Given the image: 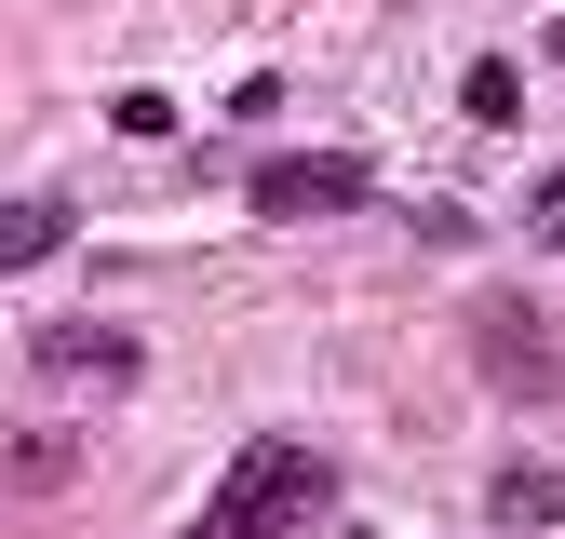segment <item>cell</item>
Masks as SVG:
<instances>
[{
  "label": "cell",
  "mask_w": 565,
  "mask_h": 539,
  "mask_svg": "<svg viewBox=\"0 0 565 539\" xmlns=\"http://www.w3.org/2000/svg\"><path fill=\"white\" fill-rule=\"evenodd\" d=\"M484 499H499V526H565V472H499V486H484Z\"/></svg>",
  "instance_id": "8992f818"
},
{
  "label": "cell",
  "mask_w": 565,
  "mask_h": 539,
  "mask_svg": "<svg viewBox=\"0 0 565 539\" xmlns=\"http://www.w3.org/2000/svg\"><path fill=\"white\" fill-rule=\"evenodd\" d=\"M67 230H82V216H67V189H28V202H0V270H41Z\"/></svg>",
  "instance_id": "5b68a950"
},
{
  "label": "cell",
  "mask_w": 565,
  "mask_h": 539,
  "mask_svg": "<svg viewBox=\"0 0 565 539\" xmlns=\"http://www.w3.org/2000/svg\"><path fill=\"white\" fill-rule=\"evenodd\" d=\"M323 499H337V458L297 432H256L230 458V486L189 512V539H297V526H323Z\"/></svg>",
  "instance_id": "6da1fadb"
},
{
  "label": "cell",
  "mask_w": 565,
  "mask_h": 539,
  "mask_svg": "<svg viewBox=\"0 0 565 539\" xmlns=\"http://www.w3.org/2000/svg\"><path fill=\"white\" fill-rule=\"evenodd\" d=\"M243 202L282 216V230H297V216H364V202H377V162H350V149H282V162L243 176Z\"/></svg>",
  "instance_id": "7a4b0ae2"
},
{
  "label": "cell",
  "mask_w": 565,
  "mask_h": 539,
  "mask_svg": "<svg viewBox=\"0 0 565 539\" xmlns=\"http://www.w3.org/2000/svg\"><path fill=\"white\" fill-rule=\"evenodd\" d=\"M108 121H121V135H175V95H149V82H135V95H108Z\"/></svg>",
  "instance_id": "9c48e42d"
},
{
  "label": "cell",
  "mask_w": 565,
  "mask_h": 539,
  "mask_svg": "<svg viewBox=\"0 0 565 539\" xmlns=\"http://www.w3.org/2000/svg\"><path fill=\"white\" fill-rule=\"evenodd\" d=\"M28 364H41V378H135V364H149V337H135V324H41Z\"/></svg>",
  "instance_id": "277c9868"
},
{
  "label": "cell",
  "mask_w": 565,
  "mask_h": 539,
  "mask_svg": "<svg viewBox=\"0 0 565 539\" xmlns=\"http://www.w3.org/2000/svg\"><path fill=\"white\" fill-rule=\"evenodd\" d=\"M471 337H484V364H499V391H525V404H552V391H565V364H552V337H539V310H525V297H484V324H471Z\"/></svg>",
  "instance_id": "3957f363"
},
{
  "label": "cell",
  "mask_w": 565,
  "mask_h": 539,
  "mask_svg": "<svg viewBox=\"0 0 565 539\" xmlns=\"http://www.w3.org/2000/svg\"><path fill=\"white\" fill-rule=\"evenodd\" d=\"M525 243H539V256H565V162L525 189Z\"/></svg>",
  "instance_id": "52a82bcc"
},
{
  "label": "cell",
  "mask_w": 565,
  "mask_h": 539,
  "mask_svg": "<svg viewBox=\"0 0 565 539\" xmlns=\"http://www.w3.org/2000/svg\"><path fill=\"white\" fill-rule=\"evenodd\" d=\"M539 54H565V28H552V41H539Z\"/></svg>",
  "instance_id": "30bf717a"
},
{
  "label": "cell",
  "mask_w": 565,
  "mask_h": 539,
  "mask_svg": "<svg viewBox=\"0 0 565 539\" xmlns=\"http://www.w3.org/2000/svg\"><path fill=\"white\" fill-rule=\"evenodd\" d=\"M458 108H471V121H512V108H525V82H512V67H471Z\"/></svg>",
  "instance_id": "ba28073f"
}]
</instances>
